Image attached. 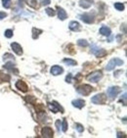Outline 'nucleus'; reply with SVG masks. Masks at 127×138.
Wrapping results in <instances>:
<instances>
[{
    "instance_id": "33",
    "label": "nucleus",
    "mask_w": 127,
    "mask_h": 138,
    "mask_svg": "<svg viewBox=\"0 0 127 138\" xmlns=\"http://www.w3.org/2000/svg\"><path fill=\"white\" fill-rule=\"evenodd\" d=\"M26 100L28 101V102H30V103H34L36 100H35V98H33L32 96H28V97H26Z\"/></svg>"
},
{
    "instance_id": "20",
    "label": "nucleus",
    "mask_w": 127,
    "mask_h": 138,
    "mask_svg": "<svg viewBox=\"0 0 127 138\" xmlns=\"http://www.w3.org/2000/svg\"><path fill=\"white\" fill-rule=\"evenodd\" d=\"M63 62L69 66H75L76 65V62L74 60H72V59H64Z\"/></svg>"
},
{
    "instance_id": "10",
    "label": "nucleus",
    "mask_w": 127,
    "mask_h": 138,
    "mask_svg": "<svg viewBox=\"0 0 127 138\" xmlns=\"http://www.w3.org/2000/svg\"><path fill=\"white\" fill-rule=\"evenodd\" d=\"M63 73H64V70L60 66H53L51 68V74L53 76H59V75H62Z\"/></svg>"
},
{
    "instance_id": "30",
    "label": "nucleus",
    "mask_w": 127,
    "mask_h": 138,
    "mask_svg": "<svg viewBox=\"0 0 127 138\" xmlns=\"http://www.w3.org/2000/svg\"><path fill=\"white\" fill-rule=\"evenodd\" d=\"M3 59H4V60H7V59H14V56L12 55V54H9V53H7V54H4Z\"/></svg>"
},
{
    "instance_id": "18",
    "label": "nucleus",
    "mask_w": 127,
    "mask_h": 138,
    "mask_svg": "<svg viewBox=\"0 0 127 138\" xmlns=\"http://www.w3.org/2000/svg\"><path fill=\"white\" fill-rule=\"evenodd\" d=\"M40 33H42V30L41 29H38V28H32V37H33V39H36L39 36Z\"/></svg>"
},
{
    "instance_id": "16",
    "label": "nucleus",
    "mask_w": 127,
    "mask_h": 138,
    "mask_svg": "<svg viewBox=\"0 0 127 138\" xmlns=\"http://www.w3.org/2000/svg\"><path fill=\"white\" fill-rule=\"evenodd\" d=\"M110 28H108V27H106V26H104V27H102L100 28V33L103 34V35H105V36H109V34H110Z\"/></svg>"
},
{
    "instance_id": "32",
    "label": "nucleus",
    "mask_w": 127,
    "mask_h": 138,
    "mask_svg": "<svg viewBox=\"0 0 127 138\" xmlns=\"http://www.w3.org/2000/svg\"><path fill=\"white\" fill-rule=\"evenodd\" d=\"M51 3V0H41V4L43 6H47Z\"/></svg>"
},
{
    "instance_id": "25",
    "label": "nucleus",
    "mask_w": 127,
    "mask_h": 138,
    "mask_svg": "<svg viewBox=\"0 0 127 138\" xmlns=\"http://www.w3.org/2000/svg\"><path fill=\"white\" fill-rule=\"evenodd\" d=\"M45 11H46V13L48 14V16H51V17H52V16H55V14H56L55 10L52 9V8H47Z\"/></svg>"
},
{
    "instance_id": "24",
    "label": "nucleus",
    "mask_w": 127,
    "mask_h": 138,
    "mask_svg": "<svg viewBox=\"0 0 127 138\" xmlns=\"http://www.w3.org/2000/svg\"><path fill=\"white\" fill-rule=\"evenodd\" d=\"M61 127H62V130H63L64 132H66V131L68 130V121H67L66 118L63 120V124L61 125Z\"/></svg>"
},
{
    "instance_id": "4",
    "label": "nucleus",
    "mask_w": 127,
    "mask_h": 138,
    "mask_svg": "<svg viewBox=\"0 0 127 138\" xmlns=\"http://www.w3.org/2000/svg\"><path fill=\"white\" fill-rule=\"evenodd\" d=\"M106 100H107V96H106L105 94H103V93H100V94L95 95V96L92 97V99H91L92 103H94V104H104V103L106 102Z\"/></svg>"
},
{
    "instance_id": "22",
    "label": "nucleus",
    "mask_w": 127,
    "mask_h": 138,
    "mask_svg": "<svg viewBox=\"0 0 127 138\" xmlns=\"http://www.w3.org/2000/svg\"><path fill=\"white\" fill-rule=\"evenodd\" d=\"M77 44H78L79 46H81V47H86V46H88V42H87L85 39H79V40L77 41Z\"/></svg>"
},
{
    "instance_id": "26",
    "label": "nucleus",
    "mask_w": 127,
    "mask_h": 138,
    "mask_svg": "<svg viewBox=\"0 0 127 138\" xmlns=\"http://www.w3.org/2000/svg\"><path fill=\"white\" fill-rule=\"evenodd\" d=\"M5 36L7 37V38H11L12 36H13V30L12 29H7L6 31H5Z\"/></svg>"
},
{
    "instance_id": "28",
    "label": "nucleus",
    "mask_w": 127,
    "mask_h": 138,
    "mask_svg": "<svg viewBox=\"0 0 127 138\" xmlns=\"http://www.w3.org/2000/svg\"><path fill=\"white\" fill-rule=\"evenodd\" d=\"M3 1V6L5 8H10V3H11V0H2Z\"/></svg>"
},
{
    "instance_id": "21",
    "label": "nucleus",
    "mask_w": 127,
    "mask_h": 138,
    "mask_svg": "<svg viewBox=\"0 0 127 138\" xmlns=\"http://www.w3.org/2000/svg\"><path fill=\"white\" fill-rule=\"evenodd\" d=\"M4 68H5L6 70H8V71H13V70L15 69V64H13L12 62H9V63H7L6 65H4Z\"/></svg>"
},
{
    "instance_id": "29",
    "label": "nucleus",
    "mask_w": 127,
    "mask_h": 138,
    "mask_svg": "<svg viewBox=\"0 0 127 138\" xmlns=\"http://www.w3.org/2000/svg\"><path fill=\"white\" fill-rule=\"evenodd\" d=\"M37 1L36 0H30V2L28 3L29 4V6H31V7H33V8H35L36 6H37V3H36Z\"/></svg>"
},
{
    "instance_id": "11",
    "label": "nucleus",
    "mask_w": 127,
    "mask_h": 138,
    "mask_svg": "<svg viewBox=\"0 0 127 138\" xmlns=\"http://www.w3.org/2000/svg\"><path fill=\"white\" fill-rule=\"evenodd\" d=\"M11 47H12L13 51H14L15 53H17L18 55H22V54H23V49H22V46H21L19 43L14 42V43H12V44H11Z\"/></svg>"
},
{
    "instance_id": "36",
    "label": "nucleus",
    "mask_w": 127,
    "mask_h": 138,
    "mask_svg": "<svg viewBox=\"0 0 127 138\" xmlns=\"http://www.w3.org/2000/svg\"><path fill=\"white\" fill-rule=\"evenodd\" d=\"M122 135H123V133H121V132H118L117 133V137H121Z\"/></svg>"
},
{
    "instance_id": "5",
    "label": "nucleus",
    "mask_w": 127,
    "mask_h": 138,
    "mask_svg": "<svg viewBox=\"0 0 127 138\" xmlns=\"http://www.w3.org/2000/svg\"><path fill=\"white\" fill-rule=\"evenodd\" d=\"M119 92H120V88H119V87H117V86H112V87H109V88L107 90V94H108V96H109L110 99L115 98Z\"/></svg>"
},
{
    "instance_id": "9",
    "label": "nucleus",
    "mask_w": 127,
    "mask_h": 138,
    "mask_svg": "<svg viewBox=\"0 0 127 138\" xmlns=\"http://www.w3.org/2000/svg\"><path fill=\"white\" fill-rule=\"evenodd\" d=\"M80 19H81V21H83L86 24H92L94 22V18L90 14H83L80 16Z\"/></svg>"
},
{
    "instance_id": "1",
    "label": "nucleus",
    "mask_w": 127,
    "mask_h": 138,
    "mask_svg": "<svg viewBox=\"0 0 127 138\" xmlns=\"http://www.w3.org/2000/svg\"><path fill=\"white\" fill-rule=\"evenodd\" d=\"M122 65H123V61L122 60H120L119 58H113V59H111L108 63V65L106 67V70L107 71H111V70L114 69V67H116V66H122Z\"/></svg>"
},
{
    "instance_id": "13",
    "label": "nucleus",
    "mask_w": 127,
    "mask_h": 138,
    "mask_svg": "<svg viewBox=\"0 0 127 138\" xmlns=\"http://www.w3.org/2000/svg\"><path fill=\"white\" fill-rule=\"evenodd\" d=\"M58 16H59V19L60 20H62V21H64V20H66L67 18H68V14H67V12L63 9V8H58Z\"/></svg>"
},
{
    "instance_id": "19",
    "label": "nucleus",
    "mask_w": 127,
    "mask_h": 138,
    "mask_svg": "<svg viewBox=\"0 0 127 138\" xmlns=\"http://www.w3.org/2000/svg\"><path fill=\"white\" fill-rule=\"evenodd\" d=\"M10 79H11V77H10L9 75L3 74V73L0 74V80H3V81H10Z\"/></svg>"
},
{
    "instance_id": "34",
    "label": "nucleus",
    "mask_w": 127,
    "mask_h": 138,
    "mask_svg": "<svg viewBox=\"0 0 127 138\" xmlns=\"http://www.w3.org/2000/svg\"><path fill=\"white\" fill-rule=\"evenodd\" d=\"M56 126H57L58 131H60V129H61V121H60V119H58V120L56 121Z\"/></svg>"
},
{
    "instance_id": "6",
    "label": "nucleus",
    "mask_w": 127,
    "mask_h": 138,
    "mask_svg": "<svg viewBox=\"0 0 127 138\" xmlns=\"http://www.w3.org/2000/svg\"><path fill=\"white\" fill-rule=\"evenodd\" d=\"M49 109H50L52 112H54V113H58V112H60L61 111V113H64V109L61 107V105L60 104H58L56 101H53L52 103L49 104Z\"/></svg>"
},
{
    "instance_id": "15",
    "label": "nucleus",
    "mask_w": 127,
    "mask_h": 138,
    "mask_svg": "<svg viewBox=\"0 0 127 138\" xmlns=\"http://www.w3.org/2000/svg\"><path fill=\"white\" fill-rule=\"evenodd\" d=\"M73 105L74 107H76V108H78V109H81V108L84 107L85 102L83 100H81V99H77V100H73Z\"/></svg>"
},
{
    "instance_id": "14",
    "label": "nucleus",
    "mask_w": 127,
    "mask_h": 138,
    "mask_svg": "<svg viewBox=\"0 0 127 138\" xmlns=\"http://www.w3.org/2000/svg\"><path fill=\"white\" fill-rule=\"evenodd\" d=\"M92 3H93V0H80L79 5H80L82 8L87 9V8H89V7L92 5Z\"/></svg>"
},
{
    "instance_id": "7",
    "label": "nucleus",
    "mask_w": 127,
    "mask_h": 138,
    "mask_svg": "<svg viewBox=\"0 0 127 138\" xmlns=\"http://www.w3.org/2000/svg\"><path fill=\"white\" fill-rule=\"evenodd\" d=\"M91 51H92L93 54H95L97 57H104V56L107 54V51L106 50H104L102 48H99V47H97L95 45L92 46V50Z\"/></svg>"
},
{
    "instance_id": "31",
    "label": "nucleus",
    "mask_w": 127,
    "mask_h": 138,
    "mask_svg": "<svg viewBox=\"0 0 127 138\" xmlns=\"http://www.w3.org/2000/svg\"><path fill=\"white\" fill-rule=\"evenodd\" d=\"M72 79H73V76H72V74H69V75L67 76V78H66V81L71 83L72 82Z\"/></svg>"
},
{
    "instance_id": "2",
    "label": "nucleus",
    "mask_w": 127,
    "mask_h": 138,
    "mask_svg": "<svg viewBox=\"0 0 127 138\" xmlns=\"http://www.w3.org/2000/svg\"><path fill=\"white\" fill-rule=\"evenodd\" d=\"M102 78H103L102 72L98 71V72H94V73H92L91 75H89L88 78H87V79H88L90 82L96 83V82H98V81H100Z\"/></svg>"
},
{
    "instance_id": "17",
    "label": "nucleus",
    "mask_w": 127,
    "mask_h": 138,
    "mask_svg": "<svg viewBox=\"0 0 127 138\" xmlns=\"http://www.w3.org/2000/svg\"><path fill=\"white\" fill-rule=\"evenodd\" d=\"M70 29L73 31H78L80 29V25L77 22H71L70 23Z\"/></svg>"
},
{
    "instance_id": "12",
    "label": "nucleus",
    "mask_w": 127,
    "mask_h": 138,
    "mask_svg": "<svg viewBox=\"0 0 127 138\" xmlns=\"http://www.w3.org/2000/svg\"><path fill=\"white\" fill-rule=\"evenodd\" d=\"M16 87H17L19 90L23 91V92H26V91H27V85H26L23 80L17 81V82H16Z\"/></svg>"
},
{
    "instance_id": "3",
    "label": "nucleus",
    "mask_w": 127,
    "mask_h": 138,
    "mask_svg": "<svg viewBox=\"0 0 127 138\" xmlns=\"http://www.w3.org/2000/svg\"><path fill=\"white\" fill-rule=\"evenodd\" d=\"M92 91H93V87L91 85H88V84H83L82 86L77 88V92L82 94V95H85V96L89 95Z\"/></svg>"
},
{
    "instance_id": "23",
    "label": "nucleus",
    "mask_w": 127,
    "mask_h": 138,
    "mask_svg": "<svg viewBox=\"0 0 127 138\" xmlns=\"http://www.w3.org/2000/svg\"><path fill=\"white\" fill-rule=\"evenodd\" d=\"M114 7H115V9L118 10V11H123V10H124V5H123L122 3H115V4H114Z\"/></svg>"
},
{
    "instance_id": "8",
    "label": "nucleus",
    "mask_w": 127,
    "mask_h": 138,
    "mask_svg": "<svg viewBox=\"0 0 127 138\" xmlns=\"http://www.w3.org/2000/svg\"><path fill=\"white\" fill-rule=\"evenodd\" d=\"M41 133H42V136L45 138H52L53 134H54V132H53L51 127H43Z\"/></svg>"
},
{
    "instance_id": "35",
    "label": "nucleus",
    "mask_w": 127,
    "mask_h": 138,
    "mask_svg": "<svg viewBox=\"0 0 127 138\" xmlns=\"http://www.w3.org/2000/svg\"><path fill=\"white\" fill-rule=\"evenodd\" d=\"M6 17H7V14H6L5 12H0V20L4 19V18H6Z\"/></svg>"
},
{
    "instance_id": "27",
    "label": "nucleus",
    "mask_w": 127,
    "mask_h": 138,
    "mask_svg": "<svg viewBox=\"0 0 127 138\" xmlns=\"http://www.w3.org/2000/svg\"><path fill=\"white\" fill-rule=\"evenodd\" d=\"M75 128H76V130L78 131V132H83V130H84V128H83V126L81 125V124H79V123H76L75 124Z\"/></svg>"
}]
</instances>
